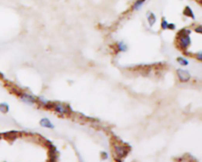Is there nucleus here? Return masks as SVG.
Wrapping results in <instances>:
<instances>
[{"mask_svg": "<svg viewBox=\"0 0 202 162\" xmlns=\"http://www.w3.org/2000/svg\"><path fill=\"white\" fill-rule=\"evenodd\" d=\"M182 33V34L179 33V44L181 47L182 48H187L188 46L190 44V37L189 36V34L190 33V31L189 30H182L181 31Z\"/></svg>", "mask_w": 202, "mask_h": 162, "instance_id": "1", "label": "nucleus"}, {"mask_svg": "<svg viewBox=\"0 0 202 162\" xmlns=\"http://www.w3.org/2000/svg\"><path fill=\"white\" fill-rule=\"evenodd\" d=\"M178 76L179 78L180 81H188L190 78V75L189 73L187 70H178Z\"/></svg>", "mask_w": 202, "mask_h": 162, "instance_id": "2", "label": "nucleus"}, {"mask_svg": "<svg viewBox=\"0 0 202 162\" xmlns=\"http://www.w3.org/2000/svg\"><path fill=\"white\" fill-rule=\"evenodd\" d=\"M21 99L22 101H24L26 104H34L35 101H36V100H35V98L32 96L26 94V93H24V94L21 95Z\"/></svg>", "mask_w": 202, "mask_h": 162, "instance_id": "3", "label": "nucleus"}, {"mask_svg": "<svg viewBox=\"0 0 202 162\" xmlns=\"http://www.w3.org/2000/svg\"><path fill=\"white\" fill-rule=\"evenodd\" d=\"M40 124L43 127H46V128H49V129H54L55 126L52 124V123L50 121L49 119H47V118H43L41 120L40 122Z\"/></svg>", "mask_w": 202, "mask_h": 162, "instance_id": "4", "label": "nucleus"}, {"mask_svg": "<svg viewBox=\"0 0 202 162\" xmlns=\"http://www.w3.org/2000/svg\"><path fill=\"white\" fill-rule=\"evenodd\" d=\"M115 152H116L117 155L119 156V157H123L125 156L126 153V148H124L122 146H115Z\"/></svg>", "mask_w": 202, "mask_h": 162, "instance_id": "5", "label": "nucleus"}, {"mask_svg": "<svg viewBox=\"0 0 202 162\" xmlns=\"http://www.w3.org/2000/svg\"><path fill=\"white\" fill-rule=\"evenodd\" d=\"M148 22H149L150 26L154 25L156 22V18L155 14H153V13H152V12L149 13V14H148Z\"/></svg>", "mask_w": 202, "mask_h": 162, "instance_id": "6", "label": "nucleus"}, {"mask_svg": "<svg viewBox=\"0 0 202 162\" xmlns=\"http://www.w3.org/2000/svg\"><path fill=\"white\" fill-rule=\"evenodd\" d=\"M184 14L185 15L188 16V17H191V18H193V19L195 18H194V14H193V11H192V10H191V8L189 7H187L185 8Z\"/></svg>", "mask_w": 202, "mask_h": 162, "instance_id": "7", "label": "nucleus"}, {"mask_svg": "<svg viewBox=\"0 0 202 162\" xmlns=\"http://www.w3.org/2000/svg\"><path fill=\"white\" fill-rule=\"evenodd\" d=\"M55 111H56V112H60V113H65V112H67V111H66V109L64 108V106L62 105V104H59L55 105Z\"/></svg>", "mask_w": 202, "mask_h": 162, "instance_id": "8", "label": "nucleus"}, {"mask_svg": "<svg viewBox=\"0 0 202 162\" xmlns=\"http://www.w3.org/2000/svg\"><path fill=\"white\" fill-rule=\"evenodd\" d=\"M145 0H137V2H135L134 5H133V8L135 10H139L142 8V7L144 4V2Z\"/></svg>", "mask_w": 202, "mask_h": 162, "instance_id": "9", "label": "nucleus"}, {"mask_svg": "<svg viewBox=\"0 0 202 162\" xmlns=\"http://www.w3.org/2000/svg\"><path fill=\"white\" fill-rule=\"evenodd\" d=\"M9 111V106L6 103L0 104V112H2L3 113L7 112Z\"/></svg>", "mask_w": 202, "mask_h": 162, "instance_id": "10", "label": "nucleus"}, {"mask_svg": "<svg viewBox=\"0 0 202 162\" xmlns=\"http://www.w3.org/2000/svg\"><path fill=\"white\" fill-rule=\"evenodd\" d=\"M177 61L179 63V64H181L182 66H187L189 64L188 61L186 59H184V58H181V57H179V58H178Z\"/></svg>", "mask_w": 202, "mask_h": 162, "instance_id": "11", "label": "nucleus"}, {"mask_svg": "<svg viewBox=\"0 0 202 162\" xmlns=\"http://www.w3.org/2000/svg\"><path fill=\"white\" fill-rule=\"evenodd\" d=\"M119 49L121 51V52H125V51H126V49H127V46H126V44H125V43L124 42H120V43L119 44Z\"/></svg>", "mask_w": 202, "mask_h": 162, "instance_id": "12", "label": "nucleus"}, {"mask_svg": "<svg viewBox=\"0 0 202 162\" xmlns=\"http://www.w3.org/2000/svg\"><path fill=\"white\" fill-rule=\"evenodd\" d=\"M161 26H162V28L164 29V30H167V27H168V23H167V21L165 19H164V20H163V21H162Z\"/></svg>", "mask_w": 202, "mask_h": 162, "instance_id": "13", "label": "nucleus"}, {"mask_svg": "<svg viewBox=\"0 0 202 162\" xmlns=\"http://www.w3.org/2000/svg\"><path fill=\"white\" fill-rule=\"evenodd\" d=\"M167 29H170V30H175V25L174 24H168V27Z\"/></svg>", "mask_w": 202, "mask_h": 162, "instance_id": "14", "label": "nucleus"}, {"mask_svg": "<svg viewBox=\"0 0 202 162\" xmlns=\"http://www.w3.org/2000/svg\"><path fill=\"white\" fill-rule=\"evenodd\" d=\"M196 31L198 32V33H201V26H199V27H198V29L196 30Z\"/></svg>", "mask_w": 202, "mask_h": 162, "instance_id": "15", "label": "nucleus"}, {"mask_svg": "<svg viewBox=\"0 0 202 162\" xmlns=\"http://www.w3.org/2000/svg\"><path fill=\"white\" fill-rule=\"evenodd\" d=\"M3 78H4V76H3V75H2V74H1V73H0V79Z\"/></svg>", "mask_w": 202, "mask_h": 162, "instance_id": "16", "label": "nucleus"}]
</instances>
